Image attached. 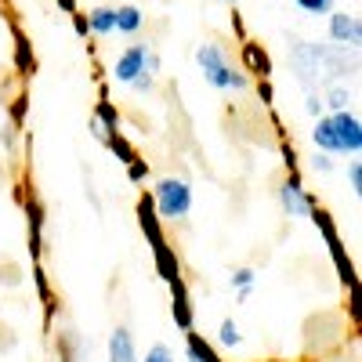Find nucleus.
<instances>
[{
	"mask_svg": "<svg viewBox=\"0 0 362 362\" xmlns=\"http://www.w3.org/2000/svg\"><path fill=\"white\" fill-rule=\"evenodd\" d=\"M153 210L160 221H177L192 210V189L181 177H163L153 189Z\"/></svg>",
	"mask_w": 362,
	"mask_h": 362,
	"instance_id": "obj_4",
	"label": "nucleus"
},
{
	"mask_svg": "<svg viewBox=\"0 0 362 362\" xmlns=\"http://www.w3.org/2000/svg\"><path fill=\"white\" fill-rule=\"evenodd\" d=\"M145 170H148V167H145L141 160H134V163H127V174H131V181H141V177H145Z\"/></svg>",
	"mask_w": 362,
	"mask_h": 362,
	"instance_id": "obj_20",
	"label": "nucleus"
},
{
	"mask_svg": "<svg viewBox=\"0 0 362 362\" xmlns=\"http://www.w3.org/2000/svg\"><path fill=\"white\" fill-rule=\"evenodd\" d=\"M228 4H235V0H228Z\"/></svg>",
	"mask_w": 362,
	"mask_h": 362,
	"instance_id": "obj_23",
	"label": "nucleus"
},
{
	"mask_svg": "<svg viewBox=\"0 0 362 362\" xmlns=\"http://www.w3.org/2000/svg\"><path fill=\"white\" fill-rule=\"evenodd\" d=\"M254 279H257V276H254V268H239L235 276H232L235 293H239V297H247V293H250V286H254Z\"/></svg>",
	"mask_w": 362,
	"mask_h": 362,
	"instance_id": "obj_15",
	"label": "nucleus"
},
{
	"mask_svg": "<svg viewBox=\"0 0 362 362\" xmlns=\"http://www.w3.org/2000/svg\"><path fill=\"white\" fill-rule=\"evenodd\" d=\"M112 25H116V8H95L90 18H87V29H90V33H98V37L112 33Z\"/></svg>",
	"mask_w": 362,
	"mask_h": 362,
	"instance_id": "obj_12",
	"label": "nucleus"
},
{
	"mask_svg": "<svg viewBox=\"0 0 362 362\" xmlns=\"http://www.w3.org/2000/svg\"><path fill=\"white\" fill-rule=\"evenodd\" d=\"M116 33H138V29H141V11L138 8H116Z\"/></svg>",
	"mask_w": 362,
	"mask_h": 362,
	"instance_id": "obj_13",
	"label": "nucleus"
},
{
	"mask_svg": "<svg viewBox=\"0 0 362 362\" xmlns=\"http://www.w3.org/2000/svg\"><path fill=\"white\" fill-rule=\"evenodd\" d=\"M344 58H348V47L337 54V51H326V47H319V44H297V51H293L297 73H300V80H305V83H312L322 69H326L329 76H344V73H348Z\"/></svg>",
	"mask_w": 362,
	"mask_h": 362,
	"instance_id": "obj_2",
	"label": "nucleus"
},
{
	"mask_svg": "<svg viewBox=\"0 0 362 362\" xmlns=\"http://www.w3.org/2000/svg\"><path fill=\"white\" fill-rule=\"evenodd\" d=\"M185 351H189V362H221V355L210 348L199 334H192V329L185 334Z\"/></svg>",
	"mask_w": 362,
	"mask_h": 362,
	"instance_id": "obj_10",
	"label": "nucleus"
},
{
	"mask_svg": "<svg viewBox=\"0 0 362 362\" xmlns=\"http://www.w3.org/2000/svg\"><path fill=\"white\" fill-rule=\"evenodd\" d=\"M348 181H351V192L358 196V192H362V163H358V160L348 163Z\"/></svg>",
	"mask_w": 362,
	"mask_h": 362,
	"instance_id": "obj_19",
	"label": "nucleus"
},
{
	"mask_svg": "<svg viewBox=\"0 0 362 362\" xmlns=\"http://www.w3.org/2000/svg\"><path fill=\"white\" fill-rule=\"evenodd\" d=\"M279 203H283V210L290 218H312V210H315L308 192H305V185H300L297 177H286L279 185Z\"/></svg>",
	"mask_w": 362,
	"mask_h": 362,
	"instance_id": "obj_6",
	"label": "nucleus"
},
{
	"mask_svg": "<svg viewBox=\"0 0 362 362\" xmlns=\"http://www.w3.org/2000/svg\"><path fill=\"white\" fill-rule=\"evenodd\" d=\"M196 62H199V69H203V76H206L210 87H218V90H239V87H247V76L239 73V69H232V62L225 58V51L218 44H203L196 51Z\"/></svg>",
	"mask_w": 362,
	"mask_h": 362,
	"instance_id": "obj_3",
	"label": "nucleus"
},
{
	"mask_svg": "<svg viewBox=\"0 0 362 362\" xmlns=\"http://www.w3.org/2000/svg\"><path fill=\"white\" fill-rule=\"evenodd\" d=\"M243 58H247V69L254 73V76H261V80H268V73H272V62H268V54L257 47V44H243Z\"/></svg>",
	"mask_w": 362,
	"mask_h": 362,
	"instance_id": "obj_11",
	"label": "nucleus"
},
{
	"mask_svg": "<svg viewBox=\"0 0 362 362\" xmlns=\"http://www.w3.org/2000/svg\"><path fill=\"white\" fill-rule=\"evenodd\" d=\"M329 37H334L341 47H358L362 44V25H358L355 15L334 11V15H329Z\"/></svg>",
	"mask_w": 362,
	"mask_h": 362,
	"instance_id": "obj_7",
	"label": "nucleus"
},
{
	"mask_svg": "<svg viewBox=\"0 0 362 362\" xmlns=\"http://www.w3.org/2000/svg\"><path fill=\"white\" fill-rule=\"evenodd\" d=\"M148 54H153V51H148L145 44H131L124 54H119L116 58V80L119 83H134V80H141V76H153V73H148Z\"/></svg>",
	"mask_w": 362,
	"mask_h": 362,
	"instance_id": "obj_5",
	"label": "nucleus"
},
{
	"mask_svg": "<svg viewBox=\"0 0 362 362\" xmlns=\"http://www.w3.org/2000/svg\"><path fill=\"white\" fill-rule=\"evenodd\" d=\"M297 8L305 15H326V11H334V0H297Z\"/></svg>",
	"mask_w": 362,
	"mask_h": 362,
	"instance_id": "obj_17",
	"label": "nucleus"
},
{
	"mask_svg": "<svg viewBox=\"0 0 362 362\" xmlns=\"http://www.w3.org/2000/svg\"><path fill=\"white\" fill-rule=\"evenodd\" d=\"M170 290H174V319H177V326L185 329H192V308H189V293H185V283L181 279H174L170 283Z\"/></svg>",
	"mask_w": 362,
	"mask_h": 362,
	"instance_id": "obj_9",
	"label": "nucleus"
},
{
	"mask_svg": "<svg viewBox=\"0 0 362 362\" xmlns=\"http://www.w3.org/2000/svg\"><path fill=\"white\" fill-rule=\"evenodd\" d=\"M138 362H141V358H138ZM145 362H174V355H170L167 344H156V348L145 351Z\"/></svg>",
	"mask_w": 362,
	"mask_h": 362,
	"instance_id": "obj_18",
	"label": "nucleus"
},
{
	"mask_svg": "<svg viewBox=\"0 0 362 362\" xmlns=\"http://www.w3.org/2000/svg\"><path fill=\"white\" fill-rule=\"evenodd\" d=\"M312 141L322 153H337V156H358L362 153V124L355 112H329L319 116V124L312 131Z\"/></svg>",
	"mask_w": 362,
	"mask_h": 362,
	"instance_id": "obj_1",
	"label": "nucleus"
},
{
	"mask_svg": "<svg viewBox=\"0 0 362 362\" xmlns=\"http://www.w3.org/2000/svg\"><path fill=\"white\" fill-rule=\"evenodd\" d=\"M322 109H326V105H322V95H312V98H308V112L322 116Z\"/></svg>",
	"mask_w": 362,
	"mask_h": 362,
	"instance_id": "obj_21",
	"label": "nucleus"
},
{
	"mask_svg": "<svg viewBox=\"0 0 362 362\" xmlns=\"http://www.w3.org/2000/svg\"><path fill=\"white\" fill-rule=\"evenodd\" d=\"M109 362H138V348L127 326H116L109 337Z\"/></svg>",
	"mask_w": 362,
	"mask_h": 362,
	"instance_id": "obj_8",
	"label": "nucleus"
},
{
	"mask_svg": "<svg viewBox=\"0 0 362 362\" xmlns=\"http://www.w3.org/2000/svg\"><path fill=\"white\" fill-rule=\"evenodd\" d=\"M348 102H351V95L344 87H329L326 95H322V105H329L334 112H348Z\"/></svg>",
	"mask_w": 362,
	"mask_h": 362,
	"instance_id": "obj_14",
	"label": "nucleus"
},
{
	"mask_svg": "<svg viewBox=\"0 0 362 362\" xmlns=\"http://www.w3.org/2000/svg\"><path fill=\"white\" fill-rule=\"evenodd\" d=\"M312 167H315V170H322V174H329V170H334V163H329L326 156H315V160H312Z\"/></svg>",
	"mask_w": 362,
	"mask_h": 362,
	"instance_id": "obj_22",
	"label": "nucleus"
},
{
	"mask_svg": "<svg viewBox=\"0 0 362 362\" xmlns=\"http://www.w3.org/2000/svg\"><path fill=\"white\" fill-rule=\"evenodd\" d=\"M218 341H221L225 348H235L239 341H243V337H239V326H235L232 319H225V322H221V329H218Z\"/></svg>",
	"mask_w": 362,
	"mask_h": 362,
	"instance_id": "obj_16",
	"label": "nucleus"
}]
</instances>
